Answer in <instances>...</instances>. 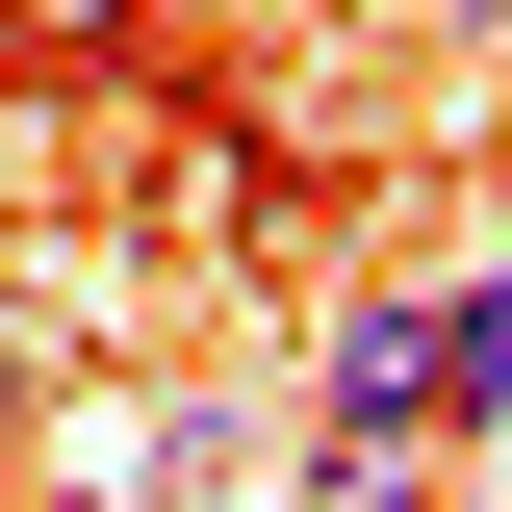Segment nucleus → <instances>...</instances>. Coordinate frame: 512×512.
Listing matches in <instances>:
<instances>
[{
	"label": "nucleus",
	"mask_w": 512,
	"mask_h": 512,
	"mask_svg": "<svg viewBox=\"0 0 512 512\" xmlns=\"http://www.w3.org/2000/svg\"><path fill=\"white\" fill-rule=\"evenodd\" d=\"M487 436H512V256L436 282V461H487Z\"/></svg>",
	"instance_id": "nucleus-1"
},
{
	"label": "nucleus",
	"mask_w": 512,
	"mask_h": 512,
	"mask_svg": "<svg viewBox=\"0 0 512 512\" xmlns=\"http://www.w3.org/2000/svg\"><path fill=\"white\" fill-rule=\"evenodd\" d=\"M333 436H436V308H333Z\"/></svg>",
	"instance_id": "nucleus-2"
},
{
	"label": "nucleus",
	"mask_w": 512,
	"mask_h": 512,
	"mask_svg": "<svg viewBox=\"0 0 512 512\" xmlns=\"http://www.w3.org/2000/svg\"><path fill=\"white\" fill-rule=\"evenodd\" d=\"M77 512H128V487H77Z\"/></svg>",
	"instance_id": "nucleus-3"
},
{
	"label": "nucleus",
	"mask_w": 512,
	"mask_h": 512,
	"mask_svg": "<svg viewBox=\"0 0 512 512\" xmlns=\"http://www.w3.org/2000/svg\"><path fill=\"white\" fill-rule=\"evenodd\" d=\"M461 26H487V0H461Z\"/></svg>",
	"instance_id": "nucleus-4"
}]
</instances>
